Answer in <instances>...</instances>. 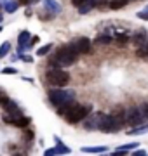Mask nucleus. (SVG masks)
I'll return each mask as SVG.
<instances>
[{
  "label": "nucleus",
  "mask_w": 148,
  "mask_h": 156,
  "mask_svg": "<svg viewBox=\"0 0 148 156\" xmlns=\"http://www.w3.org/2000/svg\"><path fill=\"white\" fill-rule=\"evenodd\" d=\"M79 57V52L73 49V45H68V47H61V49L56 52V56L52 59V64H57V66H70L73 64Z\"/></svg>",
  "instance_id": "1"
},
{
  "label": "nucleus",
  "mask_w": 148,
  "mask_h": 156,
  "mask_svg": "<svg viewBox=\"0 0 148 156\" xmlns=\"http://www.w3.org/2000/svg\"><path fill=\"white\" fill-rule=\"evenodd\" d=\"M91 111H92L91 104H86V106H84V104L73 102V106L68 109V113L65 115V118H66L68 123H79V122H82L87 115H91Z\"/></svg>",
  "instance_id": "2"
},
{
  "label": "nucleus",
  "mask_w": 148,
  "mask_h": 156,
  "mask_svg": "<svg viewBox=\"0 0 148 156\" xmlns=\"http://www.w3.org/2000/svg\"><path fill=\"white\" fill-rule=\"evenodd\" d=\"M75 99V92L73 90H61L57 87L56 90H51L49 92V101H51L54 106H61L65 102H70V101Z\"/></svg>",
  "instance_id": "3"
},
{
  "label": "nucleus",
  "mask_w": 148,
  "mask_h": 156,
  "mask_svg": "<svg viewBox=\"0 0 148 156\" xmlns=\"http://www.w3.org/2000/svg\"><path fill=\"white\" fill-rule=\"evenodd\" d=\"M47 82L54 87H65L70 82V75L59 68H52L47 71Z\"/></svg>",
  "instance_id": "4"
},
{
  "label": "nucleus",
  "mask_w": 148,
  "mask_h": 156,
  "mask_svg": "<svg viewBox=\"0 0 148 156\" xmlns=\"http://www.w3.org/2000/svg\"><path fill=\"white\" fill-rule=\"evenodd\" d=\"M145 120L139 111V108H131L129 111L125 113V123L129 125V127H138V125H141V122Z\"/></svg>",
  "instance_id": "5"
},
{
  "label": "nucleus",
  "mask_w": 148,
  "mask_h": 156,
  "mask_svg": "<svg viewBox=\"0 0 148 156\" xmlns=\"http://www.w3.org/2000/svg\"><path fill=\"white\" fill-rule=\"evenodd\" d=\"M73 49L79 52V54H89L91 52V40L89 38H79L73 44Z\"/></svg>",
  "instance_id": "6"
},
{
  "label": "nucleus",
  "mask_w": 148,
  "mask_h": 156,
  "mask_svg": "<svg viewBox=\"0 0 148 156\" xmlns=\"http://www.w3.org/2000/svg\"><path fill=\"white\" fill-rule=\"evenodd\" d=\"M17 42H19V49H17V50H19V54H21L23 50H26L30 47V33H28V31H21Z\"/></svg>",
  "instance_id": "7"
},
{
  "label": "nucleus",
  "mask_w": 148,
  "mask_h": 156,
  "mask_svg": "<svg viewBox=\"0 0 148 156\" xmlns=\"http://www.w3.org/2000/svg\"><path fill=\"white\" fill-rule=\"evenodd\" d=\"M0 104L6 108V111L9 113V115H16V113H17V104L14 102V101H11V99H7V97H4V99L0 101Z\"/></svg>",
  "instance_id": "8"
},
{
  "label": "nucleus",
  "mask_w": 148,
  "mask_h": 156,
  "mask_svg": "<svg viewBox=\"0 0 148 156\" xmlns=\"http://www.w3.org/2000/svg\"><path fill=\"white\" fill-rule=\"evenodd\" d=\"M98 118H99V113H96V115H92V116H89V115H87V116L84 118V120H86V122H84V127H86V128H89V130H92V128H96V127H98Z\"/></svg>",
  "instance_id": "9"
},
{
  "label": "nucleus",
  "mask_w": 148,
  "mask_h": 156,
  "mask_svg": "<svg viewBox=\"0 0 148 156\" xmlns=\"http://www.w3.org/2000/svg\"><path fill=\"white\" fill-rule=\"evenodd\" d=\"M146 42V31L145 30H139L134 37H132V44L136 45V47H141V44Z\"/></svg>",
  "instance_id": "10"
},
{
  "label": "nucleus",
  "mask_w": 148,
  "mask_h": 156,
  "mask_svg": "<svg viewBox=\"0 0 148 156\" xmlns=\"http://www.w3.org/2000/svg\"><path fill=\"white\" fill-rule=\"evenodd\" d=\"M127 4H129V0H110V2H108L110 9H113V11H119V9L125 7Z\"/></svg>",
  "instance_id": "11"
},
{
  "label": "nucleus",
  "mask_w": 148,
  "mask_h": 156,
  "mask_svg": "<svg viewBox=\"0 0 148 156\" xmlns=\"http://www.w3.org/2000/svg\"><path fill=\"white\" fill-rule=\"evenodd\" d=\"M46 5H47V9H49L52 14H57V12H61V5H59L57 2H54V0H46Z\"/></svg>",
  "instance_id": "12"
},
{
  "label": "nucleus",
  "mask_w": 148,
  "mask_h": 156,
  "mask_svg": "<svg viewBox=\"0 0 148 156\" xmlns=\"http://www.w3.org/2000/svg\"><path fill=\"white\" fill-rule=\"evenodd\" d=\"M17 7H19V4H17L16 0H11V2H6V4H4V9H6V12H9V14L16 12Z\"/></svg>",
  "instance_id": "13"
},
{
  "label": "nucleus",
  "mask_w": 148,
  "mask_h": 156,
  "mask_svg": "<svg viewBox=\"0 0 148 156\" xmlns=\"http://www.w3.org/2000/svg\"><path fill=\"white\" fill-rule=\"evenodd\" d=\"M136 146H139V144H138V142H131V144H125V146H119V147L115 149V153H119V154H122V153H125V151L134 149Z\"/></svg>",
  "instance_id": "14"
},
{
  "label": "nucleus",
  "mask_w": 148,
  "mask_h": 156,
  "mask_svg": "<svg viewBox=\"0 0 148 156\" xmlns=\"http://www.w3.org/2000/svg\"><path fill=\"white\" fill-rule=\"evenodd\" d=\"M56 153L57 154H66V153H70V149L68 147H65V146H63V142H61V139H57L56 137Z\"/></svg>",
  "instance_id": "15"
},
{
  "label": "nucleus",
  "mask_w": 148,
  "mask_h": 156,
  "mask_svg": "<svg viewBox=\"0 0 148 156\" xmlns=\"http://www.w3.org/2000/svg\"><path fill=\"white\" fill-rule=\"evenodd\" d=\"M112 37H110V35H101V37H98L96 38V44L98 45H106V44H110V42H112Z\"/></svg>",
  "instance_id": "16"
},
{
  "label": "nucleus",
  "mask_w": 148,
  "mask_h": 156,
  "mask_svg": "<svg viewBox=\"0 0 148 156\" xmlns=\"http://www.w3.org/2000/svg\"><path fill=\"white\" fill-rule=\"evenodd\" d=\"M9 49H11V44L9 42H4V44L0 45V57H6L9 54Z\"/></svg>",
  "instance_id": "17"
},
{
  "label": "nucleus",
  "mask_w": 148,
  "mask_h": 156,
  "mask_svg": "<svg viewBox=\"0 0 148 156\" xmlns=\"http://www.w3.org/2000/svg\"><path fill=\"white\" fill-rule=\"evenodd\" d=\"M91 9H92V4H91V0H87L86 4H82V5H80L79 12H80V14H86V12H89Z\"/></svg>",
  "instance_id": "18"
},
{
  "label": "nucleus",
  "mask_w": 148,
  "mask_h": 156,
  "mask_svg": "<svg viewBox=\"0 0 148 156\" xmlns=\"http://www.w3.org/2000/svg\"><path fill=\"white\" fill-rule=\"evenodd\" d=\"M106 147H82V153H105Z\"/></svg>",
  "instance_id": "19"
},
{
  "label": "nucleus",
  "mask_w": 148,
  "mask_h": 156,
  "mask_svg": "<svg viewBox=\"0 0 148 156\" xmlns=\"http://www.w3.org/2000/svg\"><path fill=\"white\" fill-rule=\"evenodd\" d=\"M145 130H148V125H143V127H132V132H129V134H145Z\"/></svg>",
  "instance_id": "20"
},
{
  "label": "nucleus",
  "mask_w": 148,
  "mask_h": 156,
  "mask_svg": "<svg viewBox=\"0 0 148 156\" xmlns=\"http://www.w3.org/2000/svg\"><path fill=\"white\" fill-rule=\"evenodd\" d=\"M92 7H105L108 5V0H91Z\"/></svg>",
  "instance_id": "21"
},
{
  "label": "nucleus",
  "mask_w": 148,
  "mask_h": 156,
  "mask_svg": "<svg viewBox=\"0 0 148 156\" xmlns=\"http://www.w3.org/2000/svg\"><path fill=\"white\" fill-rule=\"evenodd\" d=\"M139 111H141L143 118H145V120H148V102H145V104H141V106H139Z\"/></svg>",
  "instance_id": "22"
},
{
  "label": "nucleus",
  "mask_w": 148,
  "mask_h": 156,
  "mask_svg": "<svg viewBox=\"0 0 148 156\" xmlns=\"http://www.w3.org/2000/svg\"><path fill=\"white\" fill-rule=\"evenodd\" d=\"M51 49H52V44H47V45H44L42 49H39V52H37V54H39V56H44V54H47Z\"/></svg>",
  "instance_id": "23"
},
{
  "label": "nucleus",
  "mask_w": 148,
  "mask_h": 156,
  "mask_svg": "<svg viewBox=\"0 0 148 156\" xmlns=\"http://www.w3.org/2000/svg\"><path fill=\"white\" fill-rule=\"evenodd\" d=\"M127 40H129V37H127L125 33H119V35H117V42H119V44H125Z\"/></svg>",
  "instance_id": "24"
},
{
  "label": "nucleus",
  "mask_w": 148,
  "mask_h": 156,
  "mask_svg": "<svg viewBox=\"0 0 148 156\" xmlns=\"http://www.w3.org/2000/svg\"><path fill=\"white\" fill-rule=\"evenodd\" d=\"M4 73H6V75H16V69H14V68H6V69H4Z\"/></svg>",
  "instance_id": "25"
},
{
  "label": "nucleus",
  "mask_w": 148,
  "mask_h": 156,
  "mask_svg": "<svg viewBox=\"0 0 148 156\" xmlns=\"http://www.w3.org/2000/svg\"><path fill=\"white\" fill-rule=\"evenodd\" d=\"M87 0H72V4H73L75 7H80L82 5V4H86Z\"/></svg>",
  "instance_id": "26"
},
{
  "label": "nucleus",
  "mask_w": 148,
  "mask_h": 156,
  "mask_svg": "<svg viewBox=\"0 0 148 156\" xmlns=\"http://www.w3.org/2000/svg\"><path fill=\"white\" fill-rule=\"evenodd\" d=\"M138 17H141V19H148V12H146V11L138 12Z\"/></svg>",
  "instance_id": "27"
},
{
  "label": "nucleus",
  "mask_w": 148,
  "mask_h": 156,
  "mask_svg": "<svg viewBox=\"0 0 148 156\" xmlns=\"http://www.w3.org/2000/svg\"><path fill=\"white\" fill-rule=\"evenodd\" d=\"M21 59L26 61V62H33V57H31V56H21Z\"/></svg>",
  "instance_id": "28"
},
{
  "label": "nucleus",
  "mask_w": 148,
  "mask_h": 156,
  "mask_svg": "<svg viewBox=\"0 0 148 156\" xmlns=\"http://www.w3.org/2000/svg\"><path fill=\"white\" fill-rule=\"evenodd\" d=\"M134 154H136V156H145V154H146V153H145V151H134Z\"/></svg>",
  "instance_id": "29"
},
{
  "label": "nucleus",
  "mask_w": 148,
  "mask_h": 156,
  "mask_svg": "<svg viewBox=\"0 0 148 156\" xmlns=\"http://www.w3.org/2000/svg\"><path fill=\"white\" fill-rule=\"evenodd\" d=\"M46 154H56V149H47Z\"/></svg>",
  "instance_id": "30"
},
{
  "label": "nucleus",
  "mask_w": 148,
  "mask_h": 156,
  "mask_svg": "<svg viewBox=\"0 0 148 156\" xmlns=\"http://www.w3.org/2000/svg\"><path fill=\"white\" fill-rule=\"evenodd\" d=\"M4 97H6V94H4V90H0V101L4 99Z\"/></svg>",
  "instance_id": "31"
},
{
  "label": "nucleus",
  "mask_w": 148,
  "mask_h": 156,
  "mask_svg": "<svg viewBox=\"0 0 148 156\" xmlns=\"http://www.w3.org/2000/svg\"><path fill=\"white\" fill-rule=\"evenodd\" d=\"M2 21H4V19H2V14H0V23H2Z\"/></svg>",
  "instance_id": "32"
},
{
  "label": "nucleus",
  "mask_w": 148,
  "mask_h": 156,
  "mask_svg": "<svg viewBox=\"0 0 148 156\" xmlns=\"http://www.w3.org/2000/svg\"><path fill=\"white\" fill-rule=\"evenodd\" d=\"M146 12H148V7H146Z\"/></svg>",
  "instance_id": "33"
},
{
  "label": "nucleus",
  "mask_w": 148,
  "mask_h": 156,
  "mask_svg": "<svg viewBox=\"0 0 148 156\" xmlns=\"http://www.w3.org/2000/svg\"><path fill=\"white\" fill-rule=\"evenodd\" d=\"M0 31H2V28H0Z\"/></svg>",
  "instance_id": "34"
}]
</instances>
